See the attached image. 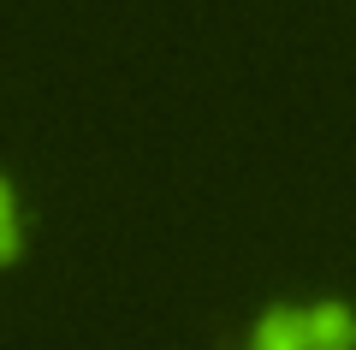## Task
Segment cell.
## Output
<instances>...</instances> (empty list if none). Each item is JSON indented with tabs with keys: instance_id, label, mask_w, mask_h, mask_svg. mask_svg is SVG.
Listing matches in <instances>:
<instances>
[{
	"instance_id": "1",
	"label": "cell",
	"mask_w": 356,
	"mask_h": 350,
	"mask_svg": "<svg viewBox=\"0 0 356 350\" xmlns=\"http://www.w3.org/2000/svg\"><path fill=\"white\" fill-rule=\"evenodd\" d=\"M232 350H309L303 303H267V309L232 338Z\"/></svg>"
},
{
	"instance_id": "2",
	"label": "cell",
	"mask_w": 356,
	"mask_h": 350,
	"mask_svg": "<svg viewBox=\"0 0 356 350\" xmlns=\"http://www.w3.org/2000/svg\"><path fill=\"white\" fill-rule=\"evenodd\" d=\"M309 350H356V303L350 297H321L303 303Z\"/></svg>"
},
{
	"instance_id": "3",
	"label": "cell",
	"mask_w": 356,
	"mask_h": 350,
	"mask_svg": "<svg viewBox=\"0 0 356 350\" xmlns=\"http://www.w3.org/2000/svg\"><path fill=\"white\" fill-rule=\"evenodd\" d=\"M30 250V214L18 208L13 220H0V267H18Z\"/></svg>"
},
{
	"instance_id": "4",
	"label": "cell",
	"mask_w": 356,
	"mask_h": 350,
	"mask_svg": "<svg viewBox=\"0 0 356 350\" xmlns=\"http://www.w3.org/2000/svg\"><path fill=\"white\" fill-rule=\"evenodd\" d=\"M18 208H24V196H18V184H13V173H0V220H13Z\"/></svg>"
}]
</instances>
